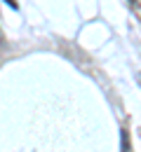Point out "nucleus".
Wrapping results in <instances>:
<instances>
[{"mask_svg":"<svg viewBox=\"0 0 141 152\" xmlns=\"http://www.w3.org/2000/svg\"><path fill=\"white\" fill-rule=\"evenodd\" d=\"M122 150L129 152V143H127V136H122Z\"/></svg>","mask_w":141,"mask_h":152,"instance_id":"f257e3e1","label":"nucleus"},{"mask_svg":"<svg viewBox=\"0 0 141 152\" xmlns=\"http://www.w3.org/2000/svg\"><path fill=\"white\" fill-rule=\"evenodd\" d=\"M137 80H139V84H141V73H139V77H137Z\"/></svg>","mask_w":141,"mask_h":152,"instance_id":"f03ea898","label":"nucleus"}]
</instances>
